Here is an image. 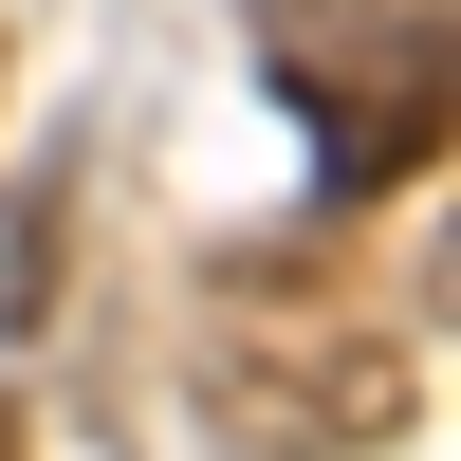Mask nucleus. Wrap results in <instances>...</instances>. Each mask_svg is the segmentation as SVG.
Masks as SVG:
<instances>
[{
  "label": "nucleus",
  "instance_id": "f257e3e1",
  "mask_svg": "<svg viewBox=\"0 0 461 461\" xmlns=\"http://www.w3.org/2000/svg\"><path fill=\"white\" fill-rule=\"evenodd\" d=\"M185 388H203V425L240 461H369V443L425 425V332H406L388 295L314 277V258H240V277L203 295Z\"/></svg>",
  "mask_w": 461,
  "mask_h": 461
},
{
  "label": "nucleus",
  "instance_id": "f03ea898",
  "mask_svg": "<svg viewBox=\"0 0 461 461\" xmlns=\"http://www.w3.org/2000/svg\"><path fill=\"white\" fill-rule=\"evenodd\" d=\"M258 37L332 148V203H388L443 148V0H258Z\"/></svg>",
  "mask_w": 461,
  "mask_h": 461
},
{
  "label": "nucleus",
  "instance_id": "7ed1b4c3",
  "mask_svg": "<svg viewBox=\"0 0 461 461\" xmlns=\"http://www.w3.org/2000/svg\"><path fill=\"white\" fill-rule=\"evenodd\" d=\"M0 461H19V406H0Z\"/></svg>",
  "mask_w": 461,
  "mask_h": 461
}]
</instances>
